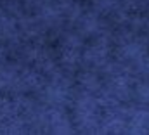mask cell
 <instances>
[{"label":"cell","instance_id":"cell-1","mask_svg":"<svg viewBox=\"0 0 149 135\" xmlns=\"http://www.w3.org/2000/svg\"><path fill=\"white\" fill-rule=\"evenodd\" d=\"M132 42V0H0V134L92 132Z\"/></svg>","mask_w":149,"mask_h":135}]
</instances>
